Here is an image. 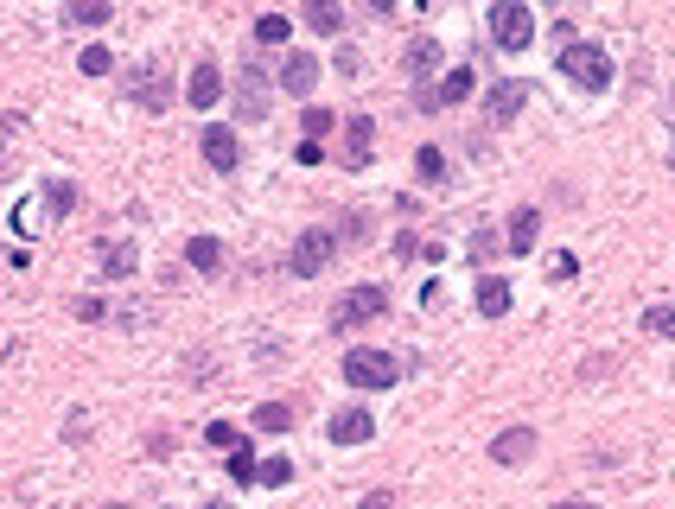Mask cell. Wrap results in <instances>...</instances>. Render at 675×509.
Segmentation results:
<instances>
[{
  "label": "cell",
  "instance_id": "1",
  "mask_svg": "<svg viewBox=\"0 0 675 509\" xmlns=\"http://www.w3.org/2000/svg\"><path fill=\"white\" fill-rule=\"evenodd\" d=\"M555 58H561V70H567V83H580L586 96L612 90V51H605V45H586V39H574L567 51H555Z\"/></svg>",
  "mask_w": 675,
  "mask_h": 509
},
{
  "label": "cell",
  "instance_id": "2",
  "mask_svg": "<svg viewBox=\"0 0 675 509\" xmlns=\"http://www.w3.org/2000/svg\"><path fill=\"white\" fill-rule=\"evenodd\" d=\"M344 382H351V389H395V382H402V357H395V350H351V357H344Z\"/></svg>",
  "mask_w": 675,
  "mask_h": 509
},
{
  "label": "cell",
  "instance_id": "3",
  "mask_svg": "<svg viewBox=\"0 0 675 509\" xmlns=\"http://www.w3.org/2000/svg\"><path fill=\"white\" fill-rule=\"evenodd\" d=\"M484 26H491V45H497V51H523V45L535 39V20H529L523 0H497Z\"/></svg>",
  "mask_w": 675,
  "mask_h": 509
},
{
  "label": "cell",
  "instance_id": "4",
  "mask_svg": "<svg viewBox=\"0 0 675 509\" xmlns=\"http://www.w3.org/2000/svg\"><path fill=\"white\" fill-rule=\"evenodd\" d=\"M383 312H389V293H383V287H351V293L332 306V325H338V331H357V325H376Z\"/></svg>",
  "mask_w": 675,
  "mask_h": 509
},
{
  "label": "cell",
  "instance_id": "5",
  "mask_svg": "<svg viewBox=\"0 0 675 509\" xmlns=\"http://www.w3.org/2000/svg\"><path fill=\"white\" fill-rule=\"evenodd\" d=\"M332 249H338V242H332V230H306L300 242H293L287 268L300 274V280H313V274H325V268H332Z\"/></svg>",
  "mask_w": 675,
  "mask_h": 509
},
{
  "label": "cell",
  "instance_id": "6",
  "mask_svg": "<svg viewBox=\"0 0 675 509\" xmlns=\"http://www.w3.org/2000/svg\"><path fill=\"white\" fill-rule=\"evenodd\" d=\"M128 102H141V109H172V77L160 64H141V70H128Z\"/></svg>",
  "mask_w": 675,
  "mask_h": 509
},
{
  "label": "cell",
  "instance_id": "7",
  "mask_svg": "<svg viewBox=\"0 0 675 509\" xmlns=\"http://www.w3.org/2000/svg\"><path fill=\"white\" fill-rule=\"evenodd\" d=\"M236 115L242 121H262L268 115V70L255 64V58L236 70Z\"/></svg>",
  "mask_w": 675,
  "mask_h": 509
},
{
  "label": "cell",
  "instance_id": "8",
  "mask_svg": "<svg viewBox=\"0 0 675 509\" xmlns=\"http://www.w3.org/2000/svg\"><path fill=\"white\" fill-rule=\"evenodd\" d=\"M185 96H192V109L204 115V109H217L223 102V70L211 64V58H198L192 64V77H185Z\"/></svg>",
  "mask_w": 675,
  "mask_h": 509
},
{
  "label": "cell",
  "instance_id": "9",
  "mask_svg": "<svg viewBox=\"0 0 675 509\" xmlns=\"http://www.w3.org/2000/svg\"><path fill=\"white\" fill-rule=\"evenodd\" d=\"M325 433H332V446H370V440H376V420L363 414V408H338Z\"/></svg>",
  "mask_w": 675,
  "mask_h": 509
},
{
  "label": "cell",
  "instance_id": "10",
  "mask_svg": "<svg viewBox=\"0 0 675 509\" xmlns=\"http://www.w3.org/2000/svg\"><path fill=\"white\" fill-rule=\"evenodd\" d=\"M198 153H204V166H211V172H236V166H242V147H236L230 128H204Z\"/></svg>",
  "mask_w": 675,
  "mask_h": 509
},
{
  "label": "cell",
  "instance_id": "11",
  "mask_svg": "<svg viewBox=\"0 0 675 509\" xmlns=\"http://www.w3.org/2000/svg\"><path fill=\"white\" fill-rule=\"evenodd\" d=\"M472 64H459V70H446V77L434 83V90H427V115H440V109H453V102H465L472 96Z\"/></svg>",
  "mask_w": 675,
  "mask_h": 509
},
{
  "label": "cell",
  "instance_id": "12",
  "mask_svg": "<svg viewBox=\"0 0 675 509\" xmlns=\"http://www.w3.org/2000/svg\"><path fill=\"white\" fill-rule=\"evenodd\" d=\"M96 261H102V274H109V280H128L134 268H141V255H134V242H128V236L96 242Z\"/></svg>",
  "mask_w": 675,
  "mask_h": 509
},
{
  "label": "cell",
  "instance_id": "13",
  "mask_svg": "<svg viewBox=\"0 0 675 509\" xmlns=\"http://www.w3.org/2000/svg\"><path fill=\"white\" fill-rule=\"evenodd\" d=\"M313 83H319V58L313 51H293V58L281 64V90L287 96H313Z\"/></svg>",
  "mask_w": 675,
  "mask_h": 509
},
{
  "label": "cell",
  "instance_id": "14",
  "mask_svg": "<svg viewBox=\"0 0 675 509\" xmlns=\"http://www.w3.org/2000/svg\"><path fill=\"white\" fill-rule=\"evenodd\" d=\"M472 300H478V312H484V319H504V312L516 306V293H510V280H504V274H484Z\"/></svg>",
  "mask_w": 675,
  "mask_h": 509
},
{
  "label": "cell",
  "instance_id": "15",
  "mask_svg": "<svg viewBox=\"0 0 675 509\" xmlns=\"http://www.w3.org/2000/svg\"><path fill=\"white\" fill-rule=\"evenodd\" d=\"M370 140H376V121L370 115L344 121V166H370Z\"/></svg>",
  "mask_w": 675,
  "mask_h": 509
},
{
  "label": "cell",
  "instance_id": "16",
  "mask_svg": "<svg viewBox=\"0 0 675 509\" xmlns=\"http://www.w3.org/2000/svg\"><path fill=\"white\" fill-rule=\"evenodd\" d=\"M529 452H535V433L529 427H510V433H497V440H491V459L497 465H523Z\"/></svg>",
  "mask_w": 675,
  "mask_h": 509
},
{
  "label": "cell",
  "instance_id": "17",
  "mask_svg": "<svg viewBox=\"0 0 675 509\" xmlns=\"http://www.w3.org/2000/svg\"><path fill=\"white\" fill-rule=\"evenodd\" d=\"M535 236H542V210L523 204V210L510 217V255H529V249H535Z\"/></svg>",
  "mask_w": 675,
  "mask_h": 509
},
{
  "label": "cell",
  "instance_id": "18",
  "mask_svg": "<svg viewBox=\"0 0 675 509\" xmlns=\"http://www.w3.org/2000/svg\"><path fill=\"white\" fill-rule=\"evenodd\" d=\"M434 70H440V45H434V39H414V45L402 51V77L421 83V77H434Z\"/></svg>",
  "mask_w": 675,
  "mask_h": 509
},
{
  "label": "cell",
  "instance_id": "19",
  "mask_svg": "<svg viewBox=\"0 0 675 509\" xmlns=\"http://www.w3.org/2000/svg\"><path fill=\"white\" fill-rule=\"evenodd\" d=\"M529 96H535L529 83H497V90H491V121H516Z\"/></svg>",
  "mask_w": 675,
  "mask_h": 509
},
{
  "label": "cell",
  "instance_id": "20",
  "mask_svg": "<svg viewBox=\"0 0 675 509\" xmlns=\"http://www.w3.org/2000/svg\"><path fill=\"white\" fill-rule=\"evenodd\" d=\"M185 261H192L198 274H223V242L217 236H192L185 242Z\"/></svg>",
  "mask_w": 675,
  "mask_h": 509
},
{
  "label": "cell",
  "instance_id": "21",
  "mask_svg": "<svg viewBox=\"0 0 675 509\" xmlns=\"http://www.w3.org/2000/svg\"><path fill=\"white\" fill-rule=\"evenodd\" d=\"M77 70H83V77H109V70H115L109 45H83V51H77Z\"/></svg>",
  "mask_w": 675,
  "mask_h": 509
},
{
  "label": "cell",
  "instance_id": "22",
  "mask_svg": "<svg viewBox=\"0 0 675 509\" xmlns=\"http://www.w3.org/2000/svg\"><path fill=\"white\" fill-rule=\"evenodd\" d=\"M306 26H313V32H338V26H344V7H332V0H313V7H306Z\"/></svg>",
  "mask_w": 675,
  "mask_h": 509
},
{
  "label": "cell",
  "instance_id": "23",
  "mask_svg": "<svg viewBox=\"0 0 675 509\" xmlns=\"http://www.w3.org/2000/svg\"><path fill=\"white\" fill-rule=\"evenodd\" d=\"M287 32H293L287 13H262V20H255V39L262 45H287Z\"/></svg>",
  "mask_w": 675,
  "mask_h": 509
},
{
  "label": "cell",
  "instance_id": "24",
  "mask_svg": "<svg viewBox=\"0 0 675 509\" xmlns=\"http://www.w3.org/2000/svg\"><path fill=\"white\" fill-rule=\"evenodd\" d=\"M255 427H262V433H287L293 408H287V401H268V408H255Z\"/></svg>",
  "mask_w": 675,
  "mask_h": 509
},
{
  "label": "cell",
  "instance_id": "25",
  "mask_svg": "<svg viewBox=\"0 0 675 509\" xmlns=\"http://www.w3.org/2000/svg\"><path fill=\"white\" fill-rule=\"evenodd\" d=\"M255 471H262V459H255V446L242 440V446L230 452V478H236V484H255Z\"/></svg>",
  "mask_w": 675,
  "mask_h": 509
},
{
  "label": "cell",
  "instance_id": "26",
  "mask_svg": "<svg viewBox=\"0 0 675 509\" xmlns=\"http://www.w3.org/2000/svg\"><path fill=\"white\" fill-rule=\"evenodd\" d=\"M45 204H51V217H71V210H77V185H71V179L45 185Z\"/></svg>",
  "mask_w": 675,
  "mask_h": 509
},
{
  "label": "cell",
  "instance_id": "27",
  "mask_svg": "<svg viewBox=\"0 0 675 509\" xmlns=\"http://www.w3.org/2000/svg\"><path fill=\"white\" fill-rule=\"evenodd\" d=\"M414 166H421L427 185H440L446 179V147H421V160H414Z\"/></svg>",
  "mask_w": 675,
  "mask_h": 509
},
{
  "label": "cell",
  "instance_id": "28",
  "mask_svg": "<svg viewBox=\"0 0 675 509\" xmlns=\"http://www.w3.org/2000/svg\"><path fill=\"white\" fill-rule=\"evenodd\" d=\"M71 20H77V26H109V0H77Z\"/></svg>",
  "mask_w": 675,
  "mask_h": 509
},
{
  "label": "cell",
  "instance_id": "29",
  "mask_svg": "<svg viewBox=\"0 0 675 509\" xmlns=\"http://www.w3.org/2000/svg\"><path fill=\"white\" fill-rule=\"evenodd\" d=\"M268 490H281V484H293V459H262V471H255Z\"/></svg>",
  "mask_w": 675,
  "mask_h": 509
},
{
  "label": "cell",
  "instance_id": "30",
  "mask_svg": "<svg viewBox=\"0 0 675 509\" xmlns=\"http://www.w3.org/2000/svg\"><path fill=\"white\" fill-rule=\"evenodd\" d=\"M644 331H656V338H675V306H650V312H644Z\"/></svg>",
  "mask_w": 675,
  "mask_h": 509
},
{
  "label": "cell",
  "instance_id": "31",
  "mask_svg": "<svg viewBox=\"0 0 675 509\" xmlns=\"http://www.w3.org/2000/svg\"><path fill=\"white\" fill-rule=\"evenodd\" d=\"M204 440H211V446H223V452H236V446H242V433L230 427V420H211V427H204Z\"/></svg>",
  "mask_w": 675,
  "mask_h": 509
},
{
  "label": "cell",
  "instance_id": "32",
  "mask_svg": "<svg viewBox=\"0 0 675 509\" xmlns=\"http://www.w3.org/2000/svg\"><path fill=\"white\" fill-rule=\"evenodd\" d=\"M472 261L484 268V261H497V236L491 230H472Z\"/></svg>",
  "mask_w": 675,
  "mask_h": 509
},
{
  "label": "cell",
  "instance_id": "33",
  "mask_svg": "<svg viewBox=\"0 0 675 509\" xmlns=\"http://www.w3.org/2000/svg\"><path fill=\"white\" fill-rule=\"evenodd\" d=\"M71 312H77V319H83V325H96V319H102V312H109V306H102V300H96V293H83V300H71Z\"/></svg>",
  "mask_w": 675,
  "mask_h": 509
},
{
  "label": "cell",
  "instance_id": "34",
  "mask_svg": "<svg viewBox=\"0 0 675 509\" xmlns=\"http://www.w3.org/2000/svg\"><path fill=\"white\" fill-rule=\"evenodd\" d=\"M574 274H580L574 255H555V261H548V280H574Z\"/></svg>",
  "mask_w": 675,
  "mask_h": 509
},
{
  "label": "cell",
  "instance_id": "35",
  "mask_svg": "<svg viewBox=\"0 0 675 509\" xmlns=\"http://www.w3.org/2000/svg\"><path fill=\"white\" fill-rule=\"evenodd\" d=\"M325 128H332V115H325V109H306V134H300V140H319Z\"/></svg>",
  "mask_w": 675,
  "mask_h": 509
},
{
  "label": "cell",
  "instance_id": "36",
  "mask_svg": "<svg viewBox=\"0 0 675 509\" xmlns=\"http://www.w3.org/2000/svg\"><path fill=\"white\" fill-rule=\"evenodd\" d=\"M363 509H395V497H389V490H370V497H363Z\"/></svg>",
  "mask_w": 675,
  "mask_h": 509
},
{
  "label": "cell",
  "instance_id": "37",
  "mask_svg": "<svg viewBox=\"0 0 675 509\" xmlns=\"http://www.w3.org/2000/svg\"><path fill=\"white\" fill-rule=\"evenodd\" d=\"M211 509H242V503H230V497H223V503H211Z\"/></svg>",
  "mask_w": 675,
  "mask_h": 509
},
{
  "label": "cell",
  "instance_id": "38",
  "mask_svg": "<svg viewBox=\"0 0 675 509\" xmlns=\"http://www.w3.org/2000/svg\"><path fill=\"white\" fill-rule=\"evenodd\" d=\"M555 509H593V503H555Z\"/></svg>",
  "mask_w": 675,
  "mask_h": 509
},
{
  "label": "cell",
  "instance_id": "39",
  "mask_svg": "<svg viewBox=\"0 0 675 509\" xmlns=\"http://www.w3.org/2000/svg\"><path fill=\"white\" fill-rule=\"evenodd\" d=\"M0 179H7V147H0Z\"/></svg>",
  "mask_w": 675,
  "mask_h": 509
},
{
  "label": "cell",
  "instance_id": "40",
  "mask_svg": "<svg viewBox=\"0 0 675 509\" xmlns=\"http://www.w3.org/2000/svg\"><path fill=\"white\" fill-rule=\"evenodd\" d=\"M669 115H675V90H669Z\"/></svg>",
  "mask_w": 675,
  "mask_h": 509
},
{
  "label": "cell",
  "instance_id": "41",
  "mask_svg": "<svg viewBox=\"0 0 675 509\" xmlns=\"http://www.w3.org/2000/svg\"><path fill=\"white\" fill-rule=\"evenodd\" d=\"M102 509H121V503H102Z\"/></svg>",
  "mask_w": 675,
  "mask_h": 509
}]
</instances>
